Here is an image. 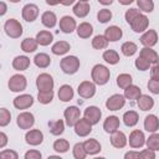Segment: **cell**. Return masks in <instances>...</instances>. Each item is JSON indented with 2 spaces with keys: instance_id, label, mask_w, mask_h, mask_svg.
<instances>
[{
  "instance_id": "obj_57",
  "label": "cell",
  "mask_w": 159,
  "mask_h": 159,
  "mask_svg": "<svg viewBox=\"0 0 159 159\" xmlns=\"http://www.w3.org/2000/svg\"><path fill=\"white\" fill-rule=\"evenodd\" d=\"M125 159H133V158H140V153H134V152H129L125 155Z\"/></svg>"
},
{
  "instance_id": "obj_50",
  "label": "cell",
  "mask_w": 159,
  "mask_h": 159,
  "mask_svg": "<svg viewBox=\"0 0 159 159\" xmlns=\"http://www.w3.org/2000/svg\"><path fill=\"white\" fill-rule=\"evenodd\" d=\"M149 62L148 61H145L144 58H142V57H138L137 60H135V67L139 70V71H147L148 68H149Z\"/></svg>"
},
{
  "instance_id": "obj_17",
  "label": "cell",
  "mask_w": 159,
  "mask_h": 159,
  "mask_svg": "<svg viewBox=\"0 0 159 159\" xmlns=\"http://www.w3.org/2000/svg\"><path fill=\"white\" fill-rule=\"evenodd\" d=\"M60 29L65 34H71L76 29V21L71 16H63L60 20Z\"/></svg>"
},
{
  "instance_id": "obj_3",
  "label": "cell",
  "mask_w": 159,
  "mask_h": 159,
  "mask_svg": "<svg viewBox=\"0 0 159 159\" xmlns=\"http://www.w3.org/2000/svg\"><path fill=\"white\" fill-rule=\"evenodd\" d=\"M4 29H5L6 35L10 36V37H12V39H17V37H20L22 35V26L15 19H9L5 22Z\"/></svg>"
},
{
  "instance_id": "obj_6",
  "label": "cell",
  "mask_w": 159,
  "mask_h": 159,
  "mask_svg": "<svg viewBox=\"0 0 159 159\" xmlns=\"http://www.w3.org/2000/svg\"><path fill=\"white\" fill-rule=\"evenodd\" d=\"M65 118H66V124L68 127H75V124L77 123V120L80 119L81 112L77 107L72 106V107H67L65 109Z\"/></svg>"
},
{
  "instance_id": "obj_34",
  "label": "cell",
  "mask_w": 159,
  "mask_h": 159,
  "mask_svg": "<svg viewBox=\"0 0 159 159\" xmlns=\"http://www.w3.org/2000/svg\"><path fill=\"white\" fill-rule=\"evenodd\" d=\"M48 128H50V132L51 134L53 135H60L63 133V129H65V124L61 119L58 120H53V122H50L48 123Z\"/></svg>"
},
{
  "instance_id": "obj_7",
  "label": "cell",
  "mask_w": 159,
  "mask_h": 159,
  "mask_svg": "<svg viewBox=\"0 0 159 159\" xmlns=\"http://www.w3.org/2000/svg\"><path fill=\"white\" fill-rule=\"evenodd\" d=\"M36 86L39 91H51L53 88V80L47 73H41L36 80Z\"/></svg>"
},
{
  "instance_id": "obj_21",
  "label": "cell",
  "mask_w": 159,
  "mask_h": 159,
  "mask_svg": "<svg viewBox=\"0 0 159 159\" xmlns=\"http://www.w3.org/2000/svg\"><path fill=\"white\" fill-rule=\"evenodd\" d=\"M103 128L107 133H114L119 128V119L116 116H109L103 123Z\"/></svg>"
},
{
  "instance_id": "obj_18",
  "label": "cell",
  "mask_w": 159,
  "mask_h": 159,
  "mask_svg": "<svg viewBox=\"0 0 159 159\" xmlns=\"http://www.w3.org/2000/svg\"><path fill=\"white\" fill-rule=\"evenodd\" d=\"M139 57L144 58V60L148 61L149 63H154V65H155V63L159 62V56H158V53H157L154 50H152L150 47H144V48H142Z\"/></svg>"
},
{
  "instance_id": "obj_1",
  "label": "cell",
  "mask_w": 159,
  "mask_h": 159,
  "mask_svg": "<svg viewBox=\"0 0 159 159\" xmlns=\"http://www.w3.org/2000/svg\"><path fill=\"white\" fill-rule=\"evenodd\" d=\"M109 70L103 65H96L92 70V80L97 84H106L109 80Z\"/></svg>"
},
{
  "instance_id": "obj_54",
  "label": "cell",
  "mask_w": 159,
  "mask_h": 159,
  "mask_svg": "<svg viewBox=\"0 0 159 159\" xmlns=\"http://www.w3.org/2000/svg\"><path fill=\"white\" fill-rule=\"evenodd\" d=\"M26 159H41V153L37 150H30L25 154Z\"/></svg>"
},
{
  "instance_id": "obj_58",
  "label": "cell",
  "mask_w": 159,
  "mask_h": 159,
  "mask_svg": "<svg viewBox=\"0 0 159 159\" xmlns=\"http://www.w3.org/2000/svg\"><path fill=\"white\" fill-rule=\"evenodd\" d=\"M75 1H76V0H61V4L65 5V6H70V5H72Z\"/></svg>"
},
{
  "instance_id": "obj_60",
  "label": "cell",
  "mask_w": 159,
  "mask_h": 159,
  "mask_svg": "<svg viewBox=\"0 0 159 159\" xmlns=\"http://www.w3.org/2000/svg\"><path fill=\"white\" fill-rule=\"evenodd\" d=\"M119 1V4H122V5H129V4H132L134 0H118Z\"/></svg>"
},
{
  "instance_id": "obj_37",
  "label": "cell",
  "mask_w": 159,
  "mask_h": 159,
  "mask_svg": "<svg viewBox=\"0 0 159 159\" xmlns=\"http://www.w3.org/2000/svg\"><path fill=\"white\" fill-rule=\"evenodd\" d=\"M70 50V43L66 41H58L52 46V52L55 55H65Z\"/></svg>"
},
{
  "instance_id": "obj_15",
  "label": "cell",
  "mask_w": 159,
  "mask_h": 159,
  "mask_svg": "<svg viewBox=\"0 0 159 159\" xmlns=\"http://www.w3.org/2000/svg\"><path fill=\"white\" fill-rule=\"evenodd\" d=\"M101 116H102L101 109L94 107V106L87 107L86 111H84V118H87L92 124H97L101 119Z\"/></svg>"
},
{
  "instance_id": "obj_55",
  "label": "cell",
  "mask_w": 159,
  "mask_h": 159,
  "mask_svg": "<svg viewBox=\"0 0 159 159\" xmlns=\"http://www.w3.org/2000/svg\"><path fill=\"white\" fill-rule=\"evenodd\" d=\"M150 76L153 80H159V62L155 63L153 67H152V71H150Z\"/></svg>"
},
{
  "instance_id": "obj_51",
  "label": "cell",
  "mask_w": 159,
  "mask_h": 159,
  "mask_svg": "<svg viewBox=\"0 0 159 159\" xmlns=\"http://www.w3.org/2000/svg\"><path fill=\"white\" fill-rule=\"evenodd\" d=\"M148 89L154 93V94H159V80H149L148 82Z\"/></svg>"
},
{
  "instance_id": "obj_36",
  "label": "cell",
  "mask_w": 159,
  "mask_h": 159,
  "mask_svg": "<svg viewBox=\"0 0 159 159\" xmlns=\"http://www.w3.org/2000/svg\"><path fill=\"white\" fill-rule=\"evenodd\" d=\"M36 40L41 46H47L52 41V34L48 31H40L36 35Z\"/></svg>"
},
{
  "instance_id": "obj_49",
  "label": "cell",
  "mask_w": 159,
  "mask_h": 159,
  "mask_svg": "<svg viewBox=\"0 0 159 159\" xmlns=\"http://www.w3.org/2000/svg\"><path fill=\"white\" fill-rule=\"evenodd\" d=\"M139 14H140V12H139L137 9H129V10H127V12H125V21L130 25L132 21H133Z\"/></svg>"
},
{
  "instance_id": "obj_33",
  "label": "cell",
  "mask_w": 159,
  "mask_h": 159,
  "mask_svg": "<svg viewBox=\"0 0 159 159\" xmlns=\"http://www.w3.org/2000/svg\"><path fill=\"white\" fill-rule=\"evenodd\" d=\"M34 62H35V65H36L37 67H40V68H46V67L51 63V58H50V56H47L46 53H39V55L35 56Z\"/></svg>"
},
{
  "instance_id": "obj_13",
  "label": "cell",
  "mask_w": 159,
  "mask_h": 159,
  "mask_svg": "<svg viewBox=\"0 0 159 159\" xmlns=\"http://www.w3.org/2000/svg\"><path fill=\"white\" fill-rule=\"evenodd\" d=\"M145 143L144 133L140 130H133L129 135V145L132 148H142Z\"/></svg>"
},
{
  "instance_id": "obj_61",
  "label": "cell",
  "mask_w": 159,
  "mask_h": 159,
  "mask_svg": "<svg viewBox=\"0 0 159 159\" xmlns=\"http://www.w3.org/2000/svg\"><path fill=\"white\" fill-rule=\"evenodd\" d=\"M0 5H1V11H0V15H4V14L6 12V5H5V2H1Z\"/></svg>"
},
{
  "instance_id": "obj_25",
  "label": "cell",
  "mask_w": 159,
  "mask_h": 159,
  "mask_svg": "<svg viewBox=\"0 0 159 159\" xmlns=\"http://www.w3.org/2000/svg\"><path fill=\"white\" fill-rule=\"evenodd\" d=\"M30 66V60L26 56H17L12 61V67L17 71H24Z\"/></svg>"
},
{
  "instance_id": "obj_4",
  "label": "cell",
  "mask_w": 159,
  "mask_h": 159,
  "mask_svg": "<svg viewBox=\"0 0 159 159\" xmlns=\"http://www.w3.org/2000/svg\"><path fill=\"white\" fill-rule=\"evenodd\" d=\"M26 78L22 75H14L9 80V88L12 92H20L26 88Z\"/></svg>"
},
{
  "instance_id": "obj_23",
  "label": "cell",
  "mask_w": 159,
  "mask_h": 159,
  "mask_svg": "<svg viewBox=\"0 0 159 159\" xmlns=\"http://www.w3.org/2000/svg\"><path fill=\"white\" fill-rule=\"evenodd\" d=\"M122 35L123 32L118 26H109L106 29V32H104V36L107 37L108 41H118L122 37Z\"/></svg>"
},
{
  "instance_id": "obj_63",
  "label": "cell",
  "mask_w": 159,
  "mask_h": 159,
  "mask_svg": "<svg viewBox=\"0 0 159 159\" xmlns=\"http://www.w3.org/2000/svg\"><path fill=\"white\" fill-rule=\"evenodd\" d=\"M10 1H11V2H19L20 0H10Z\"/></svg>"
},
{
  "instance_id": "obj_5",
  "label": "cell",
  "mask_w": 159,
  "mask_h": 159,
  "mask_svg": "<svg viewBox=\"0 0 159 159\" xmlns=\"http://www.w3.org/2000/svg\"><path fill=\"white\" fill-rule=\"evenodd\" d=\"M75 132L80 137H86L92 132V123L87 118H83V119L80 118L75 124Z\"/></svg>"
},
{
  "instance_id": "obj_41",
  "label": "cell",
  "mask_w": 159,
  "mask_h": 159,
  "mask_svg": "<svg viewBox=\"0 0 159 159\" xmlns=\"http://www.w3.org/2000/svg\"><path fill=\"white\" fill-rule=\"evenodd\" d=\"M53 98V92L52 89L51 91H39V94H37V99L40 103L42 104H47L52 101Z\"/></svg>"
},
{
  "instance_id": "obj_43",
  "label": "cell",
  "mask_w": 159,
  "mask_h": 159,
  "mask_svg": "<svg viewBox=\"0 0 159 159\" xmlns=\"http://www.w3.org/2000/svg\"><path fill=\"white\" fill-rule=\"evenodd\" d=\"M53 149L58 153H66L70 149V144L66 139H57L53 143Z\"/></svg>"
},
{
  "instance_id": "obj_12",
  "label": "cell",
  "mask_w": 159,
  "mask_h": 159,
  "mask_svg": "<svg viewBox=\"0 0 159 159\" xmlns=\"http://www.w3.org/2000/svg\"><path fill=\"white\" fill-rule=\"evenodd\" d=\"M148 22H149L148 17H147L145 15H143V14H139V15L132 21L130 27H132V30L135 31V32H142V31L147 30Z\"/></svg>"
},
{
  "instance_id": "obj_32",
  "label": "cell",
  "mask_w": 159,
  "mask_h": 159,
  "mask_svg": "<svg viewBox=\"0 0 159 159\" xmlns=\"http://www.w3.org/2000/svg\"><path fill=\"white\" fill-rule=\"evenodd\" d=\"M140 96H142V94H140V89H139V87H137V86L130 84V86H128L127 88H124V97L128 98V99L134 101V99H138Z\"/></svg>"
},
{
  "instance_id": "obj_26",
  "label": "cell",
  "mask_w": 159,
  "mask_h": 159,
  "mask_svg": "<svg viewBox=\"0 0 159 159\" xmlns=\"http://www.w3.org/2000/svg\"><path fill=\"white\" fill-rule=\"evenodd\" d=\"M41 21H42V25L46 26V27H53L57 22V17L55 15V12L52 11H46L42 14L41 16Z\"/></svg>"
},
{
  "instance_id": "obj_46",
  "label": "cell",
  "mask_w": 159,
  "mask_h": 159,
  "mask_svg": "<svg viewBox=\"0 0 159 159\" xmlns=\"http://www.w3.org/2000/svg\"><path fill=\"white\" fill-rule=\"evenodd\" d=\"M147 145L152 150H159V134H152L147 140Z\"/></svg>"
},
{
  "instance_id": "obj_2",
  "label": "cell",
  "mask_w": 159,
  "mask_h": 159,
  "mask_svg": "<svg viewBox=\"0 0 159 159\" xmlns=\"http://www.w3.org/2000/svg\"><path fill=\"white\" fill-rule=\"evenodd\" d=\"M61 70L67 75H73L80 68V60L76 56H67L61 60Z\"/></svg>"
},
{
  "instance_id": "obj_29",
  "label": "cell",
  "mask_w": 159,
  "mask_h": 159,
  "mask_svg": "<svg viewBox=\"0 0 159 159\" xmlns=\"http://www.w3.org/2000/svg\"><path fill=\"white\" fill-rule=\"evenodd\" d=\"M88 12H89V5L84 1H81V2L76 4L75 7H73V14L78 17H84V16L88 15Z\"/></svg>"
},
{
  "instance_id": "obj_30",
  "label": "cell",
  "mask_w": 159,
  "mask_h": 159,
  "mask_svg": "<svg viewBox=\"0 0 159 159\" xmlns=\"http://www.w3.org/2000/svg\"><path fill=\"white\" fill-rule=\"evenodd\" d=\"M92 32H93V27H92V25L88 24V22H82V24H80V26L77 27V35H78L80 37H82V39L89 37V36L92 35Z\"/></svg>"
},
{
  "instance_id": "obj_62",
  "label": "cell",
  "mask_w": 159,
  "mask_h": 159,
  "mask_svg": "<svg viewBox=\"0 0 159 159\" xmlns=\"http://www.w3.org/2000/svg\"><path fill=\"white\" fill-rule=\"evenodd\" d=\"M102 5H111L113 2V0H98Z\"/></svg>"
},
{
  "instance_id": "obj_53",
  "label": "cell",
  "mask_w": 159,
  "mask_h": 159,
  "mask_svg": "<svg viewBox=\"0 0 159 159\" xmlns=\"http://www.w3.org/2000/svg\"><path fill=\"white\" fill-rule=\"evenodd\" d=\"M140 158H143V159H154L155 158V154H154V150H152V149H145V150H143L142 153H140Z\"/></svg>"
},
{
  "instance_id": "obj_27",
  "label": "cell",
  "mask_w": 159,
  "mask_h": 159,
  "mask_svg": "<svg viewBox=\"0 0 159 159\" xmlns=\"http://www.w3.org/2000/svg\"><path fill=\"white\" fill-rule=\"evenodd\" d=\"M137 104H138V107H139L142 111H149V109L153 108V106H154V101H153L152 97L143 94V96H140V97L138 98Z\"/></svg>"
},
{
  "instance_id": "obj_59",
  "label": "cell",
  "mask_w": 159,
  "mask_h": 159,
  "mask_svg": "<svg viewBox=\"0 0 159 159\" xmlns=\"http://www.w3.org/2000/svg\"><path fill=\"white\" fill-rule=\"evenodd\" d=\"M60 2H61V0H46V4L47 5H57Z\"/></svg>"
},
{
  "instance_id": "obj_39",
  "label": "cell",
  "mask_w": 159,
  "mask_h": 159,
  "mask_svg": "<svg viewBox=\"0 0 159 159\" xmlns=\"http://www.w3.org/2000/svg\"><path fill=\"white\" fill-rule=\"evenodd\" d=\"M103 60L109 65H116L119 61V55L114 50H107L103 52Z\"/></svg>"
},
{
  "instance_id": "obj_20",
  "label": "cell",
  "mask_w": 159,
  "mask_h": 159,
  "mask_svg": "<svg viewBox=\"0 0 159 159\" xmlns=\"http://www.w3.org/2000/svg\"><path fill=\"white\" fill-rule=\"evenodd\" d=\"M111 144H112L114 148H123V147L127 144L125 134H124L123 132L116 130L114 133H112V137H111Z\"/></svg>"
},
{
  "instance_id": "obj_31",
  "label": "cell",
  "mask_w": 159,
  "mask_h": 159,
  "mask_svg": "<svg viewBox=\"0 0 159 159\" xmlns=\"http://www.w3.org/2000/svg\"><path fill=\"white\" fill-rule=\"evenodd\" d=\"M138 119H139L138 113L134 112V111H128V112H125L124 116H123V122H124V124H125L127 127H133V125H135V124L138 123Z\"/></svg>"
},
{
  "instance_id": "obj_40",
  "label": "cell",
  "mask_w": 159,
  "mask_h": 159,
  "mask_svg": "<svg viewBox=\"0 0 159 159\" xmlns=\"http://www.w3.org/2000/svg\"><path fill=\"white\" fill-rule=\"evenodd\" d=\"M120 50H122V52H123L124 56H133V55L137 52L138 47H137V45H135L134 42L128 41V42H124V43L122 45Z\"/></svg>"
},
{
  "instance_id": "obj_38",
  "label": "cell",
  "mask_w": 159,
  "mask_h": 159,
  "mask_svg": "<svg viewBox=\"0 0 159 159\" xmlns=\"http://www.w3.org/2000/svg\"><path fill=\"white\" fill-rule=\"evenodd\" d=\"M92 46L93 48L96 50H103L108 46V40L106 36H102V35H97L93 40H92Z\"/></svg>"
},
{
  "instance_id": "obj_45",
  "label": "cell",
  "mask_w": 159,
  "mask_h": 159,
  "mask_svg": "<svg viewBox=\"0 0 159 159\" xmlns=\"http://www.w3.org/2000/svg\"><path fill=\"white\" fill-rule=\"evenodd\" d=\"M86 155H87V152L83 147V143H77L73 147V157L76 159H83L86 158Z\"/></svg>"
},
{
  "instance_id": "obj_44",
  "label": "cell",
  "mask_w": 159,
  "mask_h": 159,
  "mask_svg": "<svg viewBox=\"0 0 159 159\" xmlns=\"http://www.w3.org/2000/svg\"><path fill=\"white\" fill-rule=\"evenodd\" d=\"M137 4H138V7L144 12H150L154 9L153 0H137Z\"/></svg>"
},
{
  "instance_id": "obj_48",
  "label": "cell",
  "mask_w": 159,
  "mask_h": 159,
  "mask_svg": "<svg viewBox=\"0 0 159 159\" xmlns=\"http://www.w3.org/2000/svg\"><path fill=\"white\" fill-rule=\"evenodd\" d=\"M10 119H11L10 112L6 108H1L0 109V125L1 127H5L6 124L10 123Z\"/></svg>"
},
{
  "instance_id": "obj_9",
  "label": "cell",
  "mask_w": 159,
  "mask_h": 159,
  "mask_svg": "<svg viewBox=\"0 0 159 159\" xmlns=\"http://www.w3.org/2000/svg\"><path fill=\"white\" fill-rule=\"evenodd\" d=\"M96 93V86L89 81H83L78 86V94L82 98H91Z\"/></svg>"
},
{
  "instance_id": "obj_19",
  "label": "cell",
  "mask_w": 159,
  "mask_h": 159,
  "mask_svg": "<svg viewBox=\"0 0 159 159\" xmlns=\"http://www.w3.org/2000/svg\"><path fill=\"white\" fill-rule=\"evenodd\" d=\"M140 42L145 46V47H152L158 42V35L154 30H148L142 37H140Z\"/></svg>"
},
{
  "instance_id": "obj_64",
  "label": "cell",
  "mask_w": 159,
  "mask_h": 159,
  "mask_svg": "<svg viewBox=\"0 0 159 159\" xmlns=\"http://www.w3.org/2000/svg\"><path fill=\"white\" fill-rule=\"evenodd\" d=\"M81 1H84V2H87V1H88V0H81Z\"/></svg>"
},
{
  "instance_id": "obj_52",
  "label": "cell",
  "mask_w": 159,
  "mask_h": 159,
  "mask_svg": "<svg viewBox=\"0 0 159 159\" xmlns=\"http://www.w3.org/2000/svg\"><path fill=\"white\" fill-rule=\"evenodd\" d=\"M0 158L1 159H17V153L12 150H4L0 153Z\"/></svg>"
},
{
  "instance_id": "obj_22",
  "label": "cell",
  "mask_w": 159,
  "mask_h": 159,
  "mask_svg": "<svg viewBox=\"0 0 159 159\" xmlns=\"http://www.w3.org/2000/svg\"><path fill=\"white\" fill-rule=\"evenodd\" d=\"M144 128H145V130L152 132V133L157 132L159 128V120H158L157 116H154V114L147 116L144 119Z\"/></svg>"
},
{
  "instance_id": "obj_47",
  "label": "cell",
  "mask_w": 159,
  "mask_h": 159,
  "mask_svg": "<svg viewBox=\"0 0 159 159\" xmlns=\"http://www.w3.org/2000/svg\"><path fill=\"white\" fill-rule=\"evenodd\" d=\"M97 19H98L99 22L104 24V22H107V21H109V20L112 19V12H111L108 9H102V10L98 11Z\"/></svg>"
},
{
  "instance_id": "obj_56",
  "label": "cell",
  "mask_w": 159,
  "mask_h": 159,
  "mask_svg": "<svg viewBox=\"0 0 159 159\" xmlns=\"http://www.w3.org/2000/svg\"><path fill=\"white\" fill-rule=\"evenodd\" d=\"M0 148H4L5 147V144H6V142H7V137H6V134L5 133H0Z\"/></svg>"
},
{
  "instance_id": "obj_35",
  "label": "cell",
  "mask_w": 159,
  "mask_h": 159,
  "mask_svg": "<svg viewBox=\"0 0 159 159\" xmlns=\"http://www.w3.org/2000/svg\"><path fill=\"white\" fill-rule=\"evenodd\" d=\"M37 40L36 39H31V37H27L22 41L21 43V48L22 51L25 52H34L36 48H37Z\"/></svg>"
},
{
  "instance_id": "obj_42",
  "label": "cell",
  "mask_w": 159,
  "mask_h": 159,
  "mask_svg": "<svg viewBox=\"0 0 159 159\" xmlns=\"http://www.w3.org/2000/svg\"><path fill=\"white\" fill-rule=\"evenodd\" d=\"M117 84L120 87V88H127L128 86L132 84V77L130 75H127V73H122L117 77Z\"/></svg>"
},
{
  "instance_id": "obj_28",
  "label": "cell",
  "mask_w": 159,
  "mask_h": 159,
  "mask_svg": "<svg viewBox=\"0 0 159 159\" xmlns=\"http://www.w3.org/2000/svg\"><path fill=\"white\" fill-rule=\"evenodd\" d=\"M83 147L87 152V154H97L101 152V144L96 139H88L83 143Z\"/></svg>"
},
{
  "instance_id": "obj_24",
  "label": "cell",
  "mask_w": 159,
  "mask_h": 159,
  "mask_svg": "<svg viewBox=\"0 0 159 159\" xmlns=\"http://www.w3.org/2000/svg\"><path fill=\"white\" fill-rule=\"evenodd\" d=\"M58 98L62 101V102H68L73 98V89L71 86L68 84H63L58 89Z\"/></svg>"
},
{
  "instance_id": "obj_10",
  "label": "cell",
  "mask_w": 159,
  "mask_h": 159,
  "mask_svg": "<svg viewBox=\"0 0 159 159\" xmlns=\"http://www.w3.org/2000/svg\"><path fill=\"white\" fill-rule=\"evenodd\" d=\"M125 103V99L122 94H113L112 97H109L106 102V107L109 111H118L120 109Z\"/></svg>"
},
{
  "instance_id": "obj_14",
  "label": "cell",
  "mask_w": 159,
  "mask_h": 159,
  "mask_svg": "<svg viewBox=\"0 0 159 159\" xmlns=\"http://www.w3.org/2000/svg\"><path fill=\"white\" fill-rule=\"evenodd\" d=\"M34 103V98L30 94H21L14 99V106L17 109H26L31 107Z\"/></svg>"
},
{
  "instance_id": "obj_16",
  "label": "cell",
  "mask_w": 159,
  "mask_h": 159,
  "mask_svg": "<svg viewBox=\"0 0 159 159\" xmlns=\"http://www.w3.org/2000/svg\"><path fill=\"white\" fill-rule=\"evenodd\" d=\"M25 139H26V143L30 144V145H39V144L42 143L43 135L39 129H32V130L26 133Z\"/></svg>"
},
{
  "instance_id": "obj_11",
  "label": "cell",
  "mask_w": 159,
  "mask_h": 159,
  "mask_svg": "<svg viewBox=\"0 0 159 159\" xmlns=\"http://www.w3.org/2000/svg\"><path fill=\"white\" fill-rule=\"evenodd\" d=\"M16 122H17V125H19L21 129H29V128H31V127L34 125L35 118H34V116H32L31 113L24 112V113H21V114L17 116Z\"/></svg>"
},
{
  "instance_id": "obj_8",
  "label": "cell",
  "mask_w": 159,
  "mask_h": 159,
  "mask_svg": "<svg viewBox=\"0 0 159 159\" xmlns=\"http://www.w3.org/2000/svg\"><path fill=\"white\" fill-rule=\"evenodd\" d=\"M39 16V7L35 4H27L22 7V17L27 22H32Z\"/></svg>"
}]
</instances>
